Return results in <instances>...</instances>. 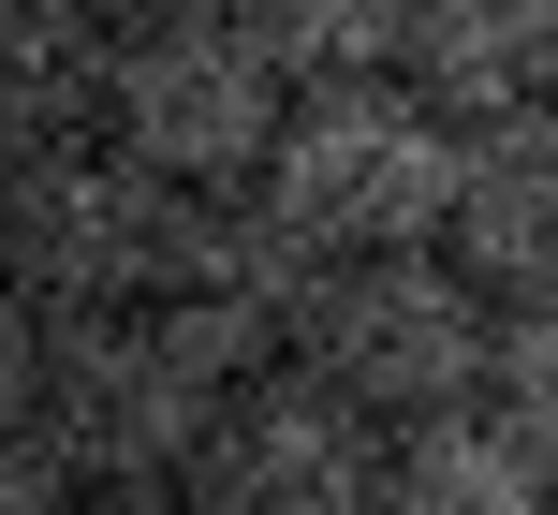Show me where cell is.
<instances>
[{
	"instance_id": "obj_13",
	"label": "cell",
	"mask_w": 558,
	"mask_h": 515,
	"mask_svg": "<svg viewBox=\"0 0 558 515\" xmlns=\"http://www.w3.org/2000/svg\"><path fill=\"white\" fill-rule=\"evenodd\" d=\"M0 515H88V487H74L29 428H0Z\"/></svg>"
},
{
	"instance_id": "obj_5",
	"label": "cell",
	"mask_w": 558,
	"mask_h": 515,
	"mask_svg": "<svg viewBox=\"0 0 558 515\" xmlns=\"http://www.w3.org/2000/svg\"><path fill=\"white\" fill-rule=\"evenodd\" d=\"M279 118H294V74L235 0H177V15L104 29V133L147 147L162 177H192V192H251Z\"/></svg>"
},
{
	"instance_id": "obj_1",
	"label": "cell",
	"mask_w": 558,
	"mask_h": 515,
	"mask_svg": "<svg viewBox=\"0 0 558 515\" xmlns=\"http://www.w3.org/2000/svg\"><path fill=\"white\" fill-rule=\"evenodd\" d=\"M265 324L221 310V295H118V310H59L45 324V398H29V442H45L74 487H177L221 428V398L265 369Z\"/></svg>"
},
{
	"instance_id": "obj_10",
	"label": "cell",
	"mask_w": 558,
	"mask_h": 515,
	"mask_svg": "<svg viewBox=\"0 0 558 515\" xmlns=\"http://www.w3.org/2000/svg\"><path fill=\"white\" fill-rule=\"evenodd\" d=\"M104 118V15L88 0H0V163Z\"/></svg>"
},
{
	"instance_id": "obj_11",
	"label": "cell",
	"mask_w": 558,
	"mask_h": 515,
	"mask_svg": "<svg viewBox=\"0 0 558 515\" xmlns=\"http://www.w3.org/2000/svg\"><path fill=\"white\" fill-rule=\"evenodd\" d=\"M235 15L265 29L279 45V74H367V59H397V15H412V0H235Z\"/></svg>"
},
{
	"instance_id": "obj_3",
	"label": "cell",
	"mask_w": 558,
	"mask_h": 515,
	"mask_svg": "<svg viewBox=\"0 0 558 515\" xmlns=\"http://www.w3.org/2000/svg\"><path fill=\"white\" fill-rule=\"evenodd\" d=\"M456 133L471 118L441 104V88H412L397 59H367V74H308L294 118H279L265 147V221L294 236V251H426L456 206Z\"/></svg>"
},
{
	"instance_id": "obj_15",
	"label": "cell",
	"mask_w": 558,
	"mask_h": 515,
	"mask_svg": "<svg viewBox=\"0 0 558 515\" xmlns=\"http://www.w3.org/2000/svg\"><path fill=\"white\" fill-rule=\"evenodd\" d=\"M88 515H206L192 487H88Z\"/></svg>"
},
{
	"instance_id": "obj_2",
	"label": "cell",
	"mask_w": 558,
	"mask_h": 515,
	"mask_svg": "<svg viewBox=\"0 0 558 515\" xmlns=\"http://www.w3.org/2000/svg\"><path fill=\"white\" fill-rule=\"evenodd\" d=\"M206 236H221V192L162 177L147 147H118L104 118L0 163V280L45 324L59 310H118V295H192Z\"/></svg>"
},
{
	"instance_id": "obj_8",
	"label": "cell",
	"mask_w": 558,
	"mask_h": 515,
	"mask_svg": "<svg viewBox=\"0 0 558 515\" xmlns=\"http://www.w3.org/2000/svg\"><path fill=\"white\" fill-rule=\"evenodd\" d=\"M367 515H558V457L500 398H441L412 428H383V501Z\"/></svg>"
},
{
	"instance_id": "obj_16",
	"label": "cell",
	"mask_w": 558,
	"mask_h": 515,
	"mask_svg": "<svg viewBox=\"0 0 558 515\" xmlns=\"http://www.w3.org/2000/svg\"><path fill=\"white\" fill-rule=\"evenodd\" d=\"M88 15H104V29H133V15H177V0H88Z\"/></svg>"
},
{
	"instance_id": "obj_4",
	"label": "cell",
	"mask_w": 558,
	"mask_h": 515,
	"mask_svg": "<svg viewBox=\"0 0 558 515\" xmlns=\"http://www.w3.org/2000/svg\"><path fill=\"white\" fill-rule=\"evenodd\" d=\"M279 354H294V369H324L353 412L412 428V412H441V398H485L500 295H485L441 236H426V251H338V265H308L294 339H279Z\"/></svg>"
},
{
	"instance_id": "obj_9",
	"label": "cell",
	"mask_w": 558,
	"mask_h": 515,
	"mask_svg": "<svg viewBox=\"0 0 558 515\" xmlns=\"http://www.w3.org/2000/svg\"><path fill=\"white\" fill-rule=\"evenodd\" d=\"M397 74L441 88L456 118H500L558 88V0H412L397 15Z\"/></svg>"
},
{
	"instance_id": "obj_6",
	"label": "cell",
	"mask_w": 558,
	"mask_h": 515,
	"mask_svg": "<svg viewBox=\"0 0 558 515\" xmlns=\"http://www.w3.org/2000/svg\"><path fill=\"white\" fill-rule=\"evenodd\" d=\"M177 487L206 515H367L383 501V412H353L324 369L265 354L221 398V428H206V457L177 471Z\"/></svg>"
},
{
	"instance_id": "obj_7",
	"label": "cell",
	"mask_w": 558,
	"mask_h": 515,
	"mask_svg": "<svg viewBox=\"0 0 558 515\" xmlns=\"http://www.w3.org/2000/svg\"><path fill=\"white\" fill-rule=\"evenodd\" d=\"M441 251L471 265L485 295H558V88L544 104H500L456 133V206H441Z\"/></svg>"
},
{
	"instance_id": "obj_14",
	"label": "cell",
	"mask_w": 558,
	"mask_h": 515,
	"mask_svg": "<svg viewBox=\"0 0 558 515\" xmlns=\"http://www.w3.org/2000/svg\"><path fill=\"white\" fill-rule=\"evenodd\" d=\"M29 398H45V310L0 280V428H29Z\"/></svg>"
},
{
	"instance_id": "obj_12",
	"label": "cell",
	"mask_w": 558,
	"mask_h": 515,
	"mask_svg": "<svg viewBox=\"0 0 558 515\" xmlns=\"http://www.w3.org/2000/svg\"><path fill=\"white\" fill-rule=\"evenodd\" d=\"M485 398L558 457V295H514L500 310V354H485Z\"/></svg>"
}]
</instances>
